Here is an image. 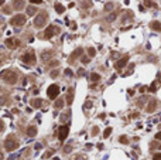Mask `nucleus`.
Wrapping results in <instances>:
<instances>
[{"label": "nucleus", "instance_id": "1", "mask_svg": "<svg viewBox=\"0 0 161 160\" xmlns=\"http://www.w3.org/2000/svg\"><path fill=\"white\" fill-rule=\"evenodd\" d=\"M1 78L9 84H16V81H17V75L13 71H4V72H1Z\"/></svg>", "mask_w": 161, "mask_h": 160}, {"label": "nucleus", "instance_id": "2", "mask_svg": "<svg viewBox=\"0 0 161 160\" xmlns=\"http://www.w3.org/2000/svg\"><path fill=\"white\" fill-rule=\"evenodd\" d=\"M47 18H48V16H47V13L45 11H41V13L35 17V20H34V26L37 27V28H40V27H43L45 23H47Z\"/></svg>", "mask_w": 161, "mask_h": 160}, {"label": "nucleus", "instance_id": "3", "mask_svg": "<svg viewBox=\"0 0 161 160\" xmlns=\"http://www.w3.org/2000/svg\"><path fill=\"white\" fill-rule=\"evenodd\" d=\"M47 95H48L50 99H55V98L59 95V87H58V85H51V87H48Z\"/></svg>", "mask_w": 161, "mask_h": 160}, {"label": "nucleus", "instance_id": "4", "mask_svg": "<svg viewBox=\"0 0 161 160\" xmlns=\"http://www.w3.org/2000/svg\"><path fill=\"white\" fill-rule=\"evenodd\" d=\"M21 61H24L26 64H35V54L33 51H30V52H26L24 55L21 57Z\"/></svg>", "mask_w": 161, "mask_h": 160}, {"label": "nucleus", "instance_id": "5", "mask_svg": "<svg viewBox=\"0 0 161 160\" xmlns=\"http://www.w3.org/2000/svg\"><path fill=\"white\" fill-rule=\"evenodd\" d=\"M11 24H13V26H23V24H24V23H26V16H24V14H17V16H14L13 18H11Z\"/></svg>", "mask_w": 161, "mask_h": 160}, {"label": "nucleus", "instance_id": "6", "mask_svg": "<svg viewBox=\"0 0 161 160\" xmlns=\"http://www.w3.org/2000/svg\"><path fill=\"white\" fill-rule=\"evenodd\" d=\"M68 133H69V128H68L66 125L61 126V128H59V132H58V138H59V140L64 142V140L68 138Z\"/></svg>", "mask_w": 161, "mask_h": 160}, {"label": "nucleus", "instance_id": "7", "mask_svg": "<svg viewBox=\"0 0 161 160\" xmlns=\"http://www.w3.org/2000/svg\"><path fill=\"white\" fill-rule=\"evenodd\" d=\"M4 147H6L9 152H13L14 149L17 147V142H16L13 138H9L7 140H6V143H4Z\"/></svg>", "mask_w": 161, "mask_h": 160}, {"label": "nucleus", "instance_id": "8", "mask_svg": "<svg viewBox=\"0 0 161 160\" xmlns=\"http://www.w3.org/2000/svg\"><path fill=\"white\" fill-rule=\"evenodd\" d=\"M54 31H58V30H55V28H54V26L47 27V30H45V33H44V38H45V40H50V38L52 37V34H54Z\"/></svg>", "mask_w": 161, "mask_h": 160}, {"label": "nucleus", "instance_id": "9", "mask_svg": "<svg viewBox=\"0 0 161 160\" xmlns=\"http://www.w3.org/2000/svg\"><path fill=\"white\" fill-rule=\"evenodd\" d=\"M127 61H129V57H123L122 60H119L117 62H116V68H117V69L123 68V67L127 64Z\"/></svg>", "mask_w": 161, "mask_h": 160}, {"label": "nucleus", "instance_id": "10", "mask_svg": "<svg viewBox=\"0 0 161 160\" xmlns=\"http://www.w3.org/2000/svg\"><path fill=\"white\" fill-rule=\"evenodd\" d=\"M16 10H21L24 9V0H14V6H13Z\"/></svg>", "mask_w": 161, "mask_h": 160}, {"label": "nucleus", "instance_id": "11", "mask_svg": "<svg viewBox=\"0 0 161 160\" xmlns=\"http://www.w3.org/2000/svg\"><path fill=\"white\" fill-rule=\"evenodd\" d=\"M150 27L156 31H161V23L160 21H153L151 24H150Z\"/></svg>", "mask_w": 161, "mask_h": 160}, {"label": "nucleus", "instance_id": "12", "mask_svg": "<svg viewBox=\"0 0 161 160\" xmlns=\"http://www.w3.org/2000/svg\"><path fill=\"white\" fill-rule=\"evenodd\" d=\"M17 44H18V41H14L13 38H7V40H6V45H7L9 48H13L14 45H17Z\"/></svg>", "mask_w": 161, "mask_h": 160}, {"label": "nucleus", "instance_id": "13", "mask_svg": "<svg viewBox=\"0 0 161 160\" xmlns=\"http://www.w3.org/2000/svg\"><path fill=\"white\" fill-rule=\"evenodd\" d=\"M72 99H74V89H69V92H68V98H66V104L71 105L72 104Z\"/></svg>", "mask_w": 161, "mask_h": 160}, {"label": "nucleus", "instance_id": "14", "mask_svg": "<svg viewBox=\"0 0 161 160\" xmlns=\"http://www.w3.org/2000/svg\"><path fill=\"white\" fill-rule=\"evenodd\" d=\"M55 11L61 14V13H64V11H65V7H64L62 4H59V3H57V4H55Z\"/></svg>", "mask_w": 161, "mask_h": 160}, {"label": "nucleus", "instance_id": "15", "mask_svg": "<svg viewBox=\"0 0 161 160\" xmlns=\"http://www.w3.org/2000/svg\"><path fill=\"white\" fill-rule=\"evenodd\" d=\"M156 106H157V102H156V101H151V102L148 104V108H147V111H148V112H153V111L156 109Z\"/></svg>", "mask_w": 161, "mask_h": 160}, {"label": "nucleus", "instance_id": "16", "mask_svg": "<svg viewBox=\"0 0 161 160\" xmlns=\"http://www.w3.org/2000/svg\"><path fill=\"white\" fill-rule=\"evenodd\" d=\"M27 133H28V136H35L37 129H35L34 126H30V128H28V130H27Z\"/></svg>", "mask_w": 161, "mask_h": 160}, {"label": "nucleus", "instance_id": "17", "mask_svg": "<svg viewBox=\"0 0 161 160\" xmlns=\"http://www.w3.org/2000/svg\"><path fill=\"white\" fill-rule=\"evenodd\" d=\"M51 54H52V51H45V52H43V54H41V58H43V60H47V58H50V57H51Z\"/></svg>", "mask_w": 161, "mask_h": 160}, {"label": "nucleus", "instance_id": "18", "mask_svg": "<svg viewBox=\"0 0 161 160\" xmlns=\"http://www.w3.org/2000/svg\"><path fill=\"white\" fill-rule=\"evenodd\" d=\"M43 105V101L41 99H35V101H33V106H35V108H40Z\"/></svg>", "mask_w": 161, "mask_h": 160}, {"label": "nucleus", "instance_id": "19", "mask_svg": "<svg viewBox=\"0 0 161 160\" xmlns=\"http://www.w3.org/2000/svg\"><path fill=\"white\" fill-rule=\"evenodd\" d=\"M91 79H92V81H99V79H100V75H99V74H96V72H93V74L91 75Z\"/></svg>", "mask_w": 161, "mask_h": 160}, {"label": "nucleus", "instance_id": "20", "mask_svg": "<svg viewBox=\"0 0 161 160\" xmlns=\"http://www.w3.org/2000/svg\"><path fill=\"white\" fill-rule=\"evenodd\" d=\"M62 106H64V99H58L57 102H55V108H62Z\"/></svg>", "mask_w": 161, "mask_h": 160}, {"label": "nucleus", "instance_id": "21", "mask_svg": "<svg viewBox=\"0 0 161 160\" xmlns=\"http://www.w3.org/2000/svg\"><path fill=\"white\" fill-rule=\"evenodd\" d=\"M112 133V128H107V129H105L103 132V138H109V135Z\"/></svg>", "mask_w": 161, "mask_h": 160}, {"label": "nucleus", "instance_id": "22", "mask_svg": "<svg viewBox=\"0 0 161 160\" xmlns=\"http://www.w3.org/2000/svg\"><path fill=\"white\" fill-rule=\"evenodd\" d=\"M112 9H113V3H106V6H105V10H106V11H110Z\"/></svg>", "mask_w": 161, "mask_h": 160}, {"label": "nucleus", "instance_id": "23", "mask_svg": "<svg viewBox=\"0 0 161 160\" xmlns=\"http://www.w3.org/2000/svg\"><path fill=\"white\" fill-rule=\"evenodd\" d=\"M35 11H37V10H35V7H31V6L28 7V9H27V13L30 14V16H31V14H34Z\"/></svg>", "mask_w": 161, "mask_h": 160}, {"label": "nucleus", "instance_id": "24", "mask_svg": "<svg viewBox=\"0 0 161 160\" xmlns=\"http://www.w3.org/2000/svg\"><path fill=\"white\" fill-rule=\"evenodd\" d=\"M148 89H150V92H156V89H157V84H156V82H153L151 85H150V88H148Z\"/></svg>", "mask_w": 161, "mask_h": 160}, {"label": "nucleus", "instance_id": "25", "mask_svg": "<svg viewBox=\"0 0 161 160\" xmlns=\"http://www.w3.org/2000/svg\"><path fill=\"white\" fill-rule=\"evenodd\" d=\"M81 54H82V48H78V50H76V51L72 54V57H79Z\"/></svg>", "mask_w": 161, "mask_h": 160}, {"label": "nucleus", "instance_id": "26", "mask_svg": "<svg viewBox=\"0 0 161 160\" xmlns=\"http://www.w3.org/2000/svg\"><path fill=\"white\" fill-rule=\"evenodd\" d=\"M88 54H89L91 57H95V54H96L95 48H89V50H88Z\"/></svg>", "mask_w": 161, "mask_h": 160}, {"label": "nucleus", "instance_id": "27", "mask_svg": "<svg viewBox=\"0 0 161 160\" xmlns=\"http://www.w3.org/2000/svg\"><path fill=\"white\" fill-rule=\"evenodd\" d=\"M114 18H116V14H114V13H112V14L109 16V17H107V21H113Z\"/></svg>", "mask_w": 161, "mask_h": 160}, {"label": "nucleus", "instance_id": "28", "mask_svg": "<svg viewBox=\"0 0 161 160\" xmlns=\"http://www.w3.org/2000/svg\"><path fill=\"white\" fill-rule=\"evenodd\" d=\"M129 140H127L126 136H120V143H127Z\"/></svg>", "mask_w": 161, "mask_h": 160}, {"label": "nucleus", "instance_id": "29", "mask_svg": "<svg viewBox=\"0 0 161 160\" xmlns=\"http://www.w3.org/2000/svg\"><path fill=\"white\" fill-rule=\"evenodd\" d=\"M153 160H161V153H157V155L153 157Z\"/></svg>", "mask_w": 161, "mask_h": 160}, {"label": "nucleus", "instance_id": "30", "mask_svg": "<svg viewBox=\"0 0 161 160\" xmlns=\"http://www.w3.org/2000/svg\"><path fill=\"white\" fill-rule=\"evenodd\" d=\"M51 77H52V78H57V77H58V71H57V69L51 72Z\"/></svg>", "mask_w": 161, "mask_h": 160}, {"label": "nucleus", "instance_id": "31", "mask_svg": "<svg viewBox=\"0 0 161 160\" xmlns=\"http://www.w3.org/2000/svg\"><path fill=\"white\" fill-rule=\"evenodd\" d=\"M82 62L83 64H88V62H89V58H88V57H82Z\"/></svg>", "mask_w": 161, "mask_h": 160}, {"label": "nucleus", "instance_id": "32", "mask_svg": "<svg viewBox=\"0 0 161 160\" xmlns=\"http://www.w3.org/2000/svg\"><path fill=\"white\" fill-rule=\"evenodd\" d=\"M65 74L68 75V77H71V75H72V71H71V69L68 68V69H65Z\"/></svg>", "mask_w": 161, "mask_h": 160}, {"label": "nucleus", "instance_id": "33", "mask_svg": "<svg viewBox=\"0 0 161 160\" xmlns=\"http://www.w3.org/2000/svg\"><path fill=\"white\" fill-rule=\"evenodd\" d=\"M41 1H43V0H31L33 4H38V3H41Z\"/></svg>", "mask_w": 161, "mask_h": 160}, {"label": "nucleus", "instance_id": "34", "mask_svg": "<svg viewBox=\"0 0 161 160\" xmlns=\"http://www.w3.org/2000/svg\"><path fill=\"white\" fill-rule=\"evenodd\" d=\"M156 139L157 140H161V132H158V133L156 135Z\"/></svg>", "mask_w": 161, "mask_h": 160}, {"label": "nucleus", "instance_id": "35", "mask_svg": "<svg viewBox=\"0 0 161 160\" xmlns=\"http://www.w3.org/2000/svg\"><path fill=\"white\" fill-rule=\"evenodd\" d=\"M58 65V61H52L51 62V67H57Z\"/></svg>", "mask_w": 161, "mask_h": 160}, {"label": "nucleus", "instance_id": "36", "mask_svg": "<svg viewBox=\"0 0 161 160\" xmlns=\"http://www.w3.org/2000/svg\"><path fill=\"white\" fill-rule=\"evenodd\" d=\"M4 129V126H3V122L0 121V132H1V130Z\"/></svg>", "mask_w": 161, "mask_h": 160}, {"label": "nucleus", "instance_id": "37", "mask_svg": "<svg viewBox=\"0 0 161 160\" xmlns=\"http://www.w3.org/2000/svg\"><path fill=\"white\" fill-rule=\"evenodd\" d=\"M4 101H6V98H0V105L4 104Z\"/></svg>", "mask_w": 161, "mask_h": 160}, {"label": "nucleus", "instance_id": "38", "mask_svg": "<svg viewBox=\"0 0 161 160\" xmlns=\"http://www.w3.org/2000/svg\"><path fill=\"white\" fill-rule=\"evenodd\" d=\"M83 72H85L83 69H79V71H78V74H79V75H83Z\"/></svg>", "mask_w": 161, "mask_h": 160}, {"label": "nucleus", "instance_id": "39", "mask_svg": "<svg viewBox=\"0 0 161 160\" xmlns=\"http://www.w3.org/2000/svg\"><path fill=\"white\" fill-rule=\"evenodd\" d=\"M85 106H86V108H91L92 104H91V102H86V105H85Z\"/></svg>", "mask_w": 161, "mask_h": 160}, {"label": "nucleus", "instance_id": "40", "mask_svg": "<svg viewBox=\"0 0 161 160\" xmlns=\"http://www.w3.org/2000/svg\"><path fill=\"white\" fill-rule=\"evenodd\" d=\"M92 133H93V135L98 133V128H93V132H92Z\"/></svg>", "mask_w": 161, "mask_h": 160}, {"label": "nucleus", "instance_id": "41", "mask_svg": "<svg viewBox=\"0 0 161 160\" xmlns=\"http://www.w3.org/2000/svg\"><path fill=\"white\" fill-rule=\"evenodd\" d=\"M158 81L161 82V74H158Z\"/></svg>", "mask_w": 161, "mask_h": 160}, {"label": "nucleus", "instance_id": "42", "mask_svg": "<svg viewBox=\"0 0 161 160\" xmlns=\"http://www.w3.org/2000/svg\"><path fill=\"white\" fill-rule=\"evenodd\" d=\"M3 3H4V0H0V6L3 4Z\"/></svg>", "mask_w": 161, "mask_h": 160}, {"label": "nucleus", "instance_id": "43", "mask_svg": "<svg viewBox=\"0 0 161 160\" xmlns=\"http://www.w3.org/2000/svg\"><path fill=\"white\" fill-rule=\"evenodd\" d=\"M1 159H3V155H1V153H0V160H1Z\"/></svg>", "mask_w": 161, "mask_h": 160}]
</instances>
